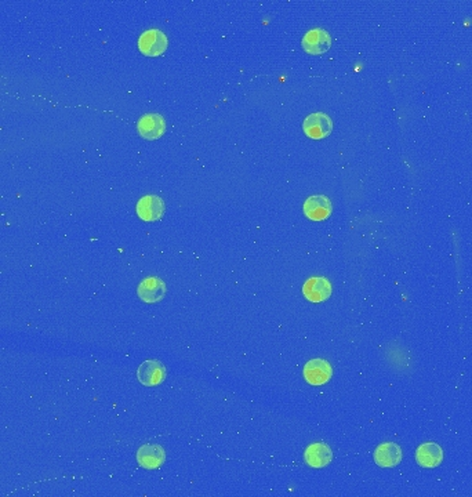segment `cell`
Returning a JSON list of instances; mask_svg holds the SVG:
<instances>
[{"label":"cell","instance_id":"1","mask_svg":"<svg viewBox=\"0 0 472 497\" xmlns=\"http://www.w3.org/2000/svg\"><path fill=\"white\" fill-rule=\"evenodd\" d=\"M138 49L144 56L158 57L168 49V36L159 30H148L139 36Z\"/></svg>","mask_w":472,"mask_h":497},{"label":"cell","instance_id":"2","mask_svg":"<svg viewBox=\"0 0 472 497\" xmlns=\"http://www.w3.org/2000/svg\"><path fill=\"white\" fill-rule=\"evenodd\" d=\"M303 130L309 138L322 140L328 137L333 130L332 119L323 112H315L305 118L303 123Z\"/></svg>","mask_w":472,"mask_h":497},{"label":"cell","instance_id":"3","mask_svg":"<svg viewBox=\"0 0 472 497\" xmlns=\"http://www.w3.org/2000/svg\"><path fill=\"white\" fill-rule=\"evenodd\" d=\"M135 211L144 221H158L165 214V202L158 195H145L137 202Z\"/></svg>","mask_w":472,"mask_h":497},{"label":"cell","instance_id":"4","mask_svg":"<svg viewBox=\"0 0 472 497\" xmlns=\"http://www.w3.org/2000/svg\"><path fill=\"white\" fill-rule=\"evenodd\" d=\"M304 379L311 386H323L326 384L333 374V369L330 364L325 360H311L304 366Z\"/></svg>","mask_w":472,"mask_h":497},{"label":"cell","instance_id":"5","mask_svg":"<svg viewBox=\"0 0 472 497\" xmlns=\"http://www.w3.org/2000/svg\"><path fill=\"white\" fill-rule=\"evenodd\" d=\"M137 130L145 140H158L166 132V122L159 113H147L137 122Z\"/></svg>","mask_w":472,"mask_h":497},{"label":"cell","instance_id":"6","mask_svg":"<svg viewBox=\"0 0 472 497\" xmlns=\"http://www.w3.org/2000/svg\"><path fill=\"white\" fill-rule=\"evenodd\" d=\"M302 44H303L304 50L308 54L319 56V54H325L326 51L330 50L332 37L325 30L313 28L304 35Z\"/></svg>","mask_w":472,"mask_h":497},{"label":"cell","instance_id":"7","mask_svg":"<svg viewBox=\"0 0 472 497\" xmlns=\"http://www.w3.org/2000/svg\"><path fill=\"white\" fill-rule=\"evenodd\" d=\"M137 295L144 302L155 304L162 301L166 295L165 282L158 276H149L139 282L137 288Z\"/></svg>","mask_w":472,"mask_h":497},{"label":"cell","instance_id":"8","mask_svg":"<svg viewBox=\"0 0 472 497\" xmlns=\"http://www.w3.org/2000/svg\"><path fill=\"white\" fill-rule=\"evenodd\" d=\"M166 377V367L162 362L151 360L142 362L137 370V379L141 384L147 387H155L163 383Z\"/></svg>","mask_w":472,"mask_h":497},{"label":"cell","instance_id":"9","mask_svg":"<svg viewBox=\"0 0 472 497\" xmlns=\"http://www.w3.org/2000/svg\"><path fill=\"white\" fill-rule=\"evenodd\" d=\"M304 297L311 302H322L332 296V285L323 276L309 278L303 286Z\"/></svg>","mask_w":472,"mask_h":497},{"label":"cell","instance_id":"10","mask_svg":"<svg viewBox=\"0 0 472 497\" xmlns=\"http://www.w3.org/2000/svg\"><path fill=\"white\" fill-rule=\"evenodd\" d=\"M166 453L162 446L147 443L137 450V462L145 470H156L165 463Z\"/></svg>","mask_w":472,"mask_h":497},{"label":"cell","instance_id":"11","mask_svg":"<svg viewBox=\"0 0 472 497\" xmlns=\"http://www.w3.org/2000/svg\"><path fill=\"white\" fill-rule=\"evenodd\" d=\"M304 213L309 220L323 221L332 214V202L325 195L309 197L304 203Z\"/></svg>","mask_w":472,"mask_h":497},{"label":"cell","instance_id":"12","mask_svg":"<svg viewBox=\"0 0 472 497\" xmlns=\"http://www.w3.org/2000/svg\"><path fill=\"white\" fill-rule=\"evenodd\" d=\"M374 462L383 468H392L402 462V449L394 442L380 445L374 452Z\"/></svg>","mask_w":472,"mask_h":497},{"label":"cell","instance_id":"13","mask_svg":"<svg viewBox=\"0 0 472 497\" xmlns=\"http://www.w3.org/2000/svg\"><path fill=\"white\" fill-rule=\"evenodd\" d=\"M304 459L306 464L312 468H323L329 465L333 459V452L329 448V445L323 442H316L312 443L306 448L304 453Z\"/></svg>","mask_w":472,"mask_h":497},{"label":"cell","instance_id":"14","mask_svg":"<svg viewBox=\"0 0 472 497\" xmlns=\"http://www.w3.org/2000/svg\"><path fill=\"white\" fill-rule=\"evenodd\" d=\"M416 460L423 468H435L443 460V450L438 443H423L416 452Z\"/></svg>","mask_w":472,"mask_h":497}]
</instances>
